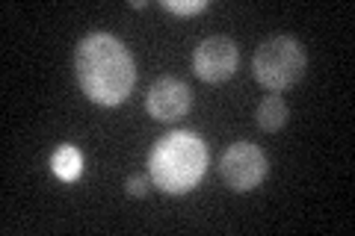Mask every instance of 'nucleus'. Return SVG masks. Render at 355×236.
Instances as JSON below:
<instances>
[{
    "label": "nucleus",
    "mask_w": 355,
    "mask_h": 236,
    "mask_svg": "<svg viewBox=\"0 0 355 236\" xmlns=\"http://www.w3.org/2000/svg\"><path fill=\"white\" fill-rule=\"evenodd\" d=\"M74 71L83 95L98 107H119L137 83L130 51L110 33H92L77 44Z\"/></svg>",
    "instance_id": "1"
},
{
    "label": "nucleus",
    "mask_w": 355,
    "mask_h": 236,
    "mask_svg": "<svg viewBox=\"0 0 355 236\" xmlns=\"http://www.w3.org/2000/svg\"><path fill=\"white\" fill-rule=\"evenodd\" d=\"M207 172V145L190 130H175L148 154V177L166 195H187Z\"/></svg>",
    "instance_id": "2"
},
{
    "label": "nucleus",
    "mask_w": 355,
    "mask_h": 236,
    "mask_svg": "<svg viewBox=\"0 0 355 236\" xmlns=\"http://www.w3.org/2000/svg\"><path fill=\"white\" fill-rule=\"evenodd\" d=\"M305 65H308L305 48L293 36H272L254 51L252 71L254 80L275 95L284 92V89H293L302 80Z\"/></svg>",
    "instance_id": "3"
},
{
    "label": "nucleus",
    "mask_w": 355,
    "mask_h": 236,
    "mask_svg": "<svg viewBox=\"0 0 355 236\" xmlns=\"http://www.w3.org/2000/svg\"><path fill=\"white\" fill-rule=\"evenodd\" d=\"M222 181L234 192H249L266 177V154L252 142H234L228 145L219 160Z\"/></svg>",
    "instance_id": "4"
},
{
    "label": "nucleus",
    "mask_w": 355,
    "mask_h": 236,
    "mask_svg": "<svg viewBox=\"0 0 355 236\" xmlns=\"http://www.w3.org/2000/svg\"><path fill=\"white\" fill-rule=\"evenodd\" d=\"M240 51L237 44L225 36H210L193 53V71L205 83H225L237 71Z\"/></svg>",
    "instance_id": "5"
},
{
    "label": "nucleus",
    "mask_w": 355,
    "mask_h": 236,
    "mask_svg": "<svg viewBox=\"0 0 355 236\" xmlns=\"http://www.w3.org/2000/svg\"><path fill=\"white\" fill-rule=\"evenodd\" d=\"M193 104V95H190V86L178 77H160L154 80L148 95H146V109L151 118L157 121H178L190 112Z\"/></svg>",
    "instance_id": "6"
},
{
    "label": "nucleus",
    "mask_w": 355,
    "mask_h": 236,
    "mask_svg": "<svg viewBox=\"0 0 355 236\" xmlns=\"http://www.w3.org/2000/svg\"><path fill=\"white\" fill-rule=\"evenodd\" d=\"M51 172L57 174L62 183H74L77 177L83 174V154L77 151L74 145H60V148L51 154Z\"/></svg>",
    "instance_id": "7"
},
{
    "label": "nucleus",
    "mask_w": 355,
    "mask_h": 236,
    "mask_svg": "<svg viewBox=\"0 0 355 236\" xmlns=\"http://www.w3.org/2000/svg\"><path fill=\"white\" fill-rule=\"evenodd\" d=\"M254 118H258V127L266 130V133L282 130L284 121H287V104H284V98L282 95H266L261 100L258 112H254Z\"/></svg>",
    "instance_id": "8"
},
{
    "label": "nucleus",
    "mask_w": 355,
    "mask_h": 236,
    "mask_svg": "<svg viewBox=\"0 0 355 236\" xmlns=\"http://www.w3.org/2000/svg\"><path fill=\"white\" fill-rule=\"evenodd\" d=\"M163 9L175 15H198L207 9V0H163Z\"/></svg>",
    "instance_id": "9"
},
{
    "label": "nucleus",
    "mask_w": 355,
    "mask_h": 236,
    "mask_svg": "<svg viewBox=\"0 0 355 236\" xmlns=\"http://www.w3.org/2000/svg\"><path fill=\"white\" fill-rule=\"evenodd\" d=\"M146 192H148V177H146V174H133V177H128V195L142 198Z\"/></svg>",
    "instance_id": "10"
}]
</instances>
